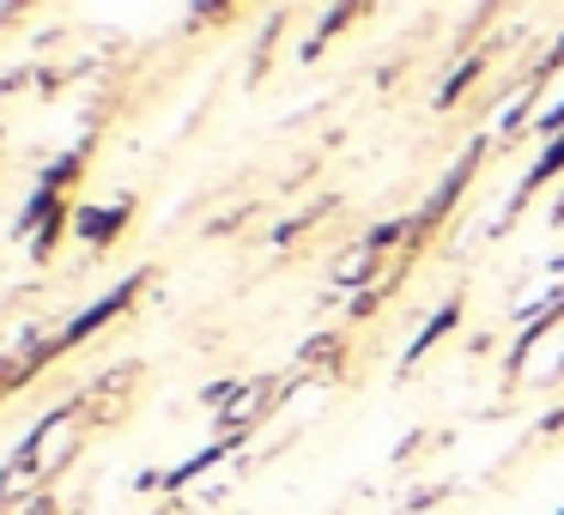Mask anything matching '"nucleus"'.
Returning a JSON list of instances; mask_svg holds the SVG:
<instances>
[{"label": "nucleus", "mask_w": 564, "mask_h": 515, "mask_svg": "<svg viewBox=\"0 0 564 515\" xmlns=\"http://www.w3.org/2000/svg\"><path fill=\"white\" fill-rule=\"evenodd\" d=\"M86 425H91V401H86V394H79L74 406H55V413H43L37 430L19 442L13 461H7V473H0V509H7L13 497H25V491H37L43 479L55 473V467L74 461V449H79V437H86Z\"/></svg>", "instance_id": "f257e3e1"}, {"label": "nucleus", "mask_w": 564, "mask_h": 515, "mask_svg": "<svg viewBox=\"0 0 564 515\" xmlns=\"http://www.w3.org/2000/svg\"><path fill=\"white\" fill-rule=\"evenodd\" d=\"M268 406H273V388H268V382H243V388H231V401L219 406V425L231 430V437H243V430L256 425Z\"/></svg>", "instance_id": "f03ea898"}, {"label": "nucleus", "mask_w": 564, "mask_h": 515, "mask_svg": "<svg viewBox=\"0 0 564 515\" xmlns=\"http://www.w3.org/2000/svg\"><path fill=\"white\" fill-rule=\"evenodd\" d=\"M122 224H128V200H116V207H86V212H74V231L86 237V243H116L122 237Z\"/></svg>", "instance_id": "7ed1b4c3"}, {"label": "nucleus", "mask_w": 564, "mask_h": 515, "mask_svg": "<svg viewBox=\"0 0 564 515\" xmlns=\"http://www.w3.org/2000/svg\"><path fill=\"white\" fill-rule=\"evenodd\" d=\"M558 171H564V134H558V140H546V152H540V158H534V171L522 176V188H516V207H522V200L534 195V188H546Z\"/></svg>", "instance_id": "20e7f679"}, {"label": "nucleus", "mask_w": 564, "mask_h": 515, "mask_svg": "<svg viewBox=\"0 0 564 515\" xmlns=\"http://www.w3.org/2000/svg\"><path fill=\"white\" fill-rule=\"evenodd\" d=\"M455 321H462V297H455V304H443V309H437V316H431V321H425V333H419V340H413V346H406V358H413V364H419V358H425V352H431V346H437V340H443V333H449V328H455Z\"/></svg>", "instance_id": "39448f33"}, {"label": "nucleus", "mask_w": 564, "mask_h": 515, "mask_svg": "<svg viewBox=\"0 0 564 515\" xmlns=\"http://www.w3.org/2000/svg\"><path fill=\"white\" fill-rule=\"evenodd\" d=\"M558 219H564V200H558Z\"/></svg>", "instance_id": "423d86ee"}]
</instances>
